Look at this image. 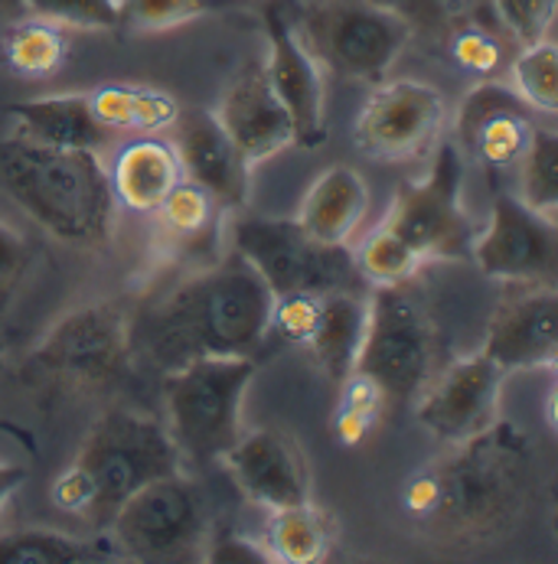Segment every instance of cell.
<instances>
[{
  "label": "cell",
  "instance_id": "6da1fadb",
  "mask_svg": "<svg viewBox=\"0 0 558 564\" xmlns=\"http://www.w3.org/2000/svg\"><path fill=\"white\" fill-rule=\"evenodd\" d=\"M271 304L265 281L229 251L148 307L131 326V346L163 372L203 356H251L271 333Z\"/></svg>",
  "mask_w": 558,
  "mask_h": 564
},
{
  "label": "cell",
  "instance_id": "7a4b0ae2",
  "mask_svg": "<svg viewBox=\"0 0 558 564\" xmlns=\"http://www.w3.org/2000/svg\"><path fill=\"white\" fill-rule=\"evenodd\" d=\"M451 447L444 460L408 480L401 492L405 512L458 539L500 532L519 512L533 477L529 437L513 421L496 417Z\"/></svg>",
  "mask_w": 558,
  "mask_h": 564
},
{
  "label": "cell",
  "instance_id": "3957f363",
  "mask_svg": "<svg viewBox=\"0 0 558 564\" xmlns=\"http://www.w3.org/2000/svg\"><path fill=\"white\" fill-rule=\"evenodd\" d=\"M0 193L60 242L98 248L111 236L118 203L108 163L95 151L7 138L0 141Z\"/></svg>",
  "mask_w": 558,
  "mask_h": 564
},
{
  "label": "cell",
  "instance_id": "277c9868",
  "mask_svg": "<svg viewBox=\"0 0 558 564\" xmlns=\"http://www.w3.org/2000/svg\"><path fill=\"white\" fill-rule=\"evenodd\" d=\"M180 470L183 457L158 417L115 408L88 427L73 464L50 486V499L60 512L105 529L128 496Z\"/></svg>",
  "mask_w": 558,
  "mask_h": 564
},
{
  "label": "cell",
  "instance_id": "5b68a950",
  "mask_svg": "<svg viewBox=\"0 0 558 564\" xmlns=\"http://www.w3.org/2000/svg\"><path fill=\"white\" fill-rule=\"evenodd\" d=\"M167 434L183 460L210 464L242 434V402L255 379L251 356H203L163 372Z\"/></svg>",
  "mask_w": 558,
  "mask_h": 564
},
{
  "label": "cell",
  "instance_id": "8992f818",
  "mask_svg": "<svg viewBox=\"0 0 558 564\" xmlns=\"http://www.w3.org/2000/svg\"><path fill=\"white\" fill-rule=\"evenodd\" d=\"M229 242L233 254H239L275 297L363 288L350 245L318 242L294 219L239 216L229 229Z\"/></svg>",
  "mask_w": 558,
  "mask_h": 564
},
{
  "label": "cell",
  "instance_id": "52a82bcc",
  "mask_svg": "<svg viewBox=\"0 0 558 564\" xmlns=\"http://www.w3.org/2000/svg\"><path fill=\"white\" fill-rule=\"evenodd\" d=\"M408 40L411 23L383 0H320L304 17V43L343 79L383 82Z\"/></svg>",
  "mask_w": 558,
  "mask_h": 564
},
{
  "label": "cell",
  "instance_id": "ba28073f",
  "mask_svg": "<svg viewBox=\"0 0 558 564\" xmlns=\"http://www.w3.org/2000/svg\"><path fill=\"white\" fill-rule=\"evenodd\" d=\"M383 226L425 261L471 258L474 223L464 209V158L454 141H438L428 173L396 189Z\"/></svg>",
  "mask_w": 558,
  "mask_h": 564
},
{
  "label": "cell",
  "instance_id": "9c48e42d",
  "mask_svg": "<svg viewBox=\"0 0 558 564\" xmlns=\"http://www.w3.org/2000/svg\"><path fill=\"white\" fill-rule=\"evenodd\" d=\"M434 333L421 307L401 288H376L366 297V329L353 372L369 376L389 404L415 402L431 379Z\"/></svg>",
  "mask_w": 558,
  "mask_h": 564
},
{
  "label": "cell",
  "instance_id": "30bf717a",
  "mask_svg": "<svg viewBox=\"0 0 558 564\" xmlns=\"http://www.w3.org/2000/svg\"><path fill=\"white\" fill-rule=\"evenodd\" d=\"M121 555L138 562H186L203 555L206 535L200 489L180 474L160 477L128 496L105 525Z\"/></svg>",
  "mask_w": 558,
  "mask_h": 564
},
{
  "label": "cell",
  "instance_id": "8fae6325",
  "mask_svg": "<svg viewBox=\"0 0 558 564\" xmlns=\"http://www.w3.org/2000/svg\"><path fill=\"white\" fill-rule=\"evenodd\" d=\"M448 124L444 95L418 79L376 82L356 121L353 144L369 161L405 163L428 154Z\"/></svg>",
  "mask_w": 558,
  "mask_h": 564
},
{
  "label": "cell",
  "instance_id": "7c38bea8",
  "mask_svg": "<svg viewBox=\"0 0 558 564\" xmlns=\"http://www.w3.org/2000/svg\"><path fill=\"white\" fill-rule=\"evenodd\" d=\"M131 356V323L115 304L69 311L30 352V366L69 386H108L125 376Z\"/></svg>",
  "mask_w": 558,
  "mask_h": 564
},
{
  "label": "cell",
  "instance_id": "4fadbf2b",
  "mask_svg": "<svg viewBox=\"0 0 558 564\" xmlns=\"http://www.w3.org/2000/svg\"><path fill=\"white\" fill-rule=\"evenodd\" d=\"M556 223L509 193L493 199L486 226L474 232L471 258L486 278L539 284L556 271Z\"/></svg>",
  "mask_w": 558,
  "mask_h": 564
},
{
  "label": "cell",
  "instance_id": "5bb4252c",
  "mask_svg": "<svg viewBox=\"0 0 558 564\" xmlns=\"http://www.w3.org/2000/svg\"><path fill=\"white\" fill-rule=\"evenodd\" d=\"M503 379L506 372L490 356H464L425 382L415 399V417L438 441L461 444L500 417Z\"/></svg>",
  "mask_w": 558,
  "mask_h": 564
},
{
  "label": "cell",
  "instance_id": "9a60e30c",
  "mask_svg": "<svg viewBox=\"0 0 558 564\" xmlns=\"http://www.w3.org/2000/svg\"><path fill=\"white\" fill-rule=\"evenodd\" d=\"M506 376L552 366L558 352V294L552 284H516L490 314L480 346Z\"/></svg>",
  "mask_w": 558,
  "mask_h": 564
},
{
  "label": "cell",
  "instance_id": "2e32d148",
  "mask_svg": "<svg viewBox=\"0 0 558 564\" xmlns=\"http://www.w3.org/2000/svg\"><path fill=\"white\" fill-rule=\"evenodd\" d=\"M223 464L242 496L258 509L278 512L311 499L304 451L278 427H258L248 434L242 431L236 444L223 454Z\"/></svg>",
  "mask_w": 558,
  "mask_h": 564
},
{
  "label": "cell",
  "instance_id": "e0dca14e",
  "mask_svg": "<svg viewBox=\"0 0 558 564\" xmlns=\"http://www.w3.org/2000/svg\"><path fill=\"white\" fill-rule=\"evenodd\" d=\"M265 30H268V59L261 63L265 76L294 121L298 144L318 148L326 138V88H323L320 59L304 43L301 30H294V23L278 7L265 10Z\"/></svg>",
  "mask_w": 558,
  "mask_h": 564
},
{
  "label": "cell",
  "instance_id": "ac0fdd59",
  "mask_svg": "<svg viewBox=\"0 0 558 564\" xmlns=\"http://www.w3.org/2000/svg\"><path fill=\"white\" fill-rule=\"evenodd\" d=\"M533 111L513 95L509 85L480 82L454 115V144L490 170L516 166L533 141Z\"/></svg>",
  "mask_w": 558,
  "mask_h": 564
},
{
  "label": "cell",
  "instance_id": "d6986e66",
  "mask_svg": "<svg viewBox=\"0 0 558 564\" xmlns=\"http://www.w3.org/2000/svg\"><path fill=\"white\" fill-rule=\"evenodd\" d=\"M213 115L251 170L298 144L294 121L275 95L261 63L242 69L239 79L229 82Z\"/></svg>",
  "mask_w": 558,
  "mask_h": 564
},
{
  "label": "cell",
  "instance_id": "ffe728a7",
  "mask_svg": "<svg viewBox=\"0 0 558 564\" xmlns=\"http://www.w3.org/2000/svg\"><path fill=\"white\" fill-rule=\"evenodd\" d=\"M167 134L176 151L183 180L203 186L226 213L245 206L251 166L242 161L236 144L229 141L213 111H180Z\"/></svg>",
  "mask_w": 558,
  "mask_h": 564
},
{
  "label": "cell",
  "instance_id": "44dd1931",
  "mask_svg": "<svg viewBox=\"0 0 558 564\" xmlns=\"http://www.w3.org/2000/svg\"><path fill=\"white\" fill-rule=\"evenodd\" d=\"M13 134L20 141L66 148V151H95L101 154L118 138L95 118L88 91H56L26 98L7 108Z\"/></svg>",
  "mask_w": 558,
  "mask_h": 564
},
{
  "label": "cell",
  "instance_id": "7402d4cb",
  "mask_svg": "<svg viewBox=\"0 0 558 564\" xmlns=\"http://www.w3.org/2000/svg\"><path fill=\"white\" fill-rule=\"evenodd\" d=\"M183 180L173 144L163 134H138L125 141L108 163L115 203L135 216H151Z\"/></svg>",
  "mask_w": 558,
  "mask_h": 564
},
{
  "label": "cell",
  "instance_id": "603a6c76",
  "mask_svg": "<svg viewBox=\"0 0 558 564\" xmlns=\"http://www.w3.org/2000/svg\"><path fill=\"white\" fill-rule=\"evenodd\" d=\"M369 213V186L353 166H330L308 186L294 223L323 245H350Z\"/></svg>",
  "mask_w": 558,
  "mask_h": 564
},
{
  "label": "cell",
  "instance_id": "cb8c5ba5",
  "mask_svg": "<svg viewBox=\"0 0 558 564\" xmlns=\"http://www.w3.org/2000/svg\"><path fill=\"white\" fill-rule=\"evenodd\" d=\"M223 206L196 183L180 180L170 196L148 216L154 223V242L176 258H193L219 242Z\"/></svg>",
  "mask_w": 558,
  "mask_h": 564
},
{
  "label": "cell",
  "instance_id": "d4e9b609",
  "mask_svg": "<svg viewBox=\"0 0 558 564\" xmlns=\"http://www.w3.org/2000/svg\"><path fill=\"white\" fill-rule=\"evenodd\" d=\"M95 118L115 138H138V134H167L180 118V101L158 85H135V82H108L88 91Z\"/></svg>",
  "mask_w": 558,
  "mask_h": 564
},
{
  "label": "cell",
  "instance_id": "484cf974",
  "mask_svg": "<svg viewBox=\"0 0 558 564\" xmlns=\"http://www.w3.org/2000/svg\"><path fill=\"white\" fill-rule=\"evenodd\" d=\"M363 329H366V297L360 291L323 294L318 326H314L308 349L314 352L320 372L333 386H340L353 372L356 352L363 343Z\"/></svg>",
  "mask_w": 558,
  "mask_h": 564
},
{
  "label": "cell",
  "instance_id": "4316f807",
  "mask_svg": "<svg viewBox=\"0 0 558 564\" xmlns=\"http://www.w3.org/2000/svg\"><path fill=\"white\" fill-rule=\"evenodd\" d=\"M333 542L330 516L318 509L311 499L301 506H288L271 512L265 525V552L271 562L281 564H318L326 558Z\"/></svg>",
  "mask_w": 558,
  "mask_h": 564
},
{
  "label": "cell",
  "instance_id": "83f0119b",
  "mask_svg": "<svg viewBox=\"0 0 558 564\" xmlns=\"http://www.w3.org/2000/svg\"><path fill=\"white\" fill-rule=\"evenodd\" d=\"M69 40L66 30L40 17H26L3 33V59L13 73L26 79L56 76L66 66Z\"/></svg>",
  "mask_w": 558,
  "mask_h": 564
},
{
  "label": "cell",
  "instance_id": "f1b7e54d",
  "mask_svg": "<svg viewBox=\"0 0 558 564\" xmlns=\"http://www.w3.org/2000/svg\"><path fill=\"white\" fill-rule=\"evenodd\" d=\"M509 88L513 95L536 115L556 118L558 111V50L552 36L519 46L509 63Z\"/></svg>",
  "mask_w": 558,
  "mask_h": 564
},
{
  "label": "cell",
  "instance_id": "f546056e",
  "mask_svg": "<svg viewBox=\"0 0 558 564\" xmlns=\"http://www.w3.org/2000/svg\"><path fill=\"white\" fill-rule=\"evenodd\" d=\"M353 261H356L363 284H369V288H401L428 264L411 245L401 242L399 236L389 232L386 226H379L376 232H369L356 245Z\"/></svg>",
  "mask_w": 558,
  "mask_h": 564
},
{
  "label": "cell",
  "instance_id": "4dcf8cb0",
  "mask_svg": "<svg viewBox=\"0 0 558 564\" xmlns=\"http://www.w3.org/2000/svg\"><path fill=\"white\" fill-rule=\"evenodd\" d=\"M386 392L363 372H350L340 382V402L333 411V434L343 447H360L386 417Z\"/></svg>",
  "mask_w": 558,
  "mask_h": 564
},
{
  "label": "cell",
  "instance_id": "1f68e13d",
  "mask_svg": "<svg viewBox=\"0 0 558 564\" xmlns=\"http://www.w3.org/2000/svg\"><path fill=\"white\" fill-rule=\"evenodd\" d=\"M519 199L539 216H558V134L552 128L536 124L526 154L519 158Z\"/></svg>",
  "mask_w": 558,
  "mask_h": 564
},
{
  "label": "cell",
  "instance_id": "d6a6232c",
  "mask_svg": "<svg viewBox=\"0 0 558 564\" xmlns=\"http://www.w3.org/2000/svg\"><path fill=\"white\" fill-rule=\"evenodd\" d=\"M92 558V545L50 529H23L0 535V564H79Z\"/></svg>",
  "mask_w": 558,
  "mask_h": 564
},
{
  "label": "cell",
  "instance_id": "836d02e7",
  "mask_svg": "<svg viewBox=\"0 0 558 564\" xmlns=\"http://www.w3.org/2000/svg\"><path fill=\"white\" fill-rule=\"evenodd\" d=\"M26 17H40L63 30L108 33L121 30V0H17Z\"/></svg>",
  "mask_w": 558,
  "mask_h": 564
},
{
  "label": "cell",
  "instance_id": "e575fe53",
  "mask_svg": "<svg viewBox=\"0 0 558 564\" xmlns=\"http://www.w3.org/2000/svg\"><path fill=\"white\" fill-rule=\"evenodd\" d=\"M219 0H121V30L167 33L210 13Z\"/></svg>",
  "mask_w": 558,
  "mask_h": 564
},
{
  "label": "cell",
  "instance_id": "d590c367",
  "mask_svg": "<svg viewBox=\"0 0 558 564\" xmlns=\"http://www.w3.org/2000/svg\"><path fill=\"white\" fill-rule=\"evenodd\" d=\"M556 10L558 0H490V13L496 17L500 30L519 46H533L552 36Z\"/></svg>",
  "mask_w": 558,
  "mask_h": 564
},
{
  "label": "cell",
  "instance_id": "8d00e7d4",
  "mask_svg": "<svg viewBox=\"0 0 558 564\" xmlns=\"http://www.w3.org/2000/svg\"><path fill=\"white\" fill-rule=\"evenodd\" d=\"M389 7L399 10L411 30L415 23H421L448 36L471 23H483V13H490V0H396Z\"/></svg>",
  "mask_w": 558,
  "mask_h": 564
},
{
  "label": "cell",
  "instance_id": "74e56055",
  "mask_svg": "<svg viewBox=\"0 0 558 564\" xmlns=\"http://www.w3.org/2000/svg\"><path fill=\"white\" fill-rule=\"evenodd\" d=\"M323 294L298 291V294H281L271 304V329H278L288 343L308 346L314 336V326L320 317Z\"/></svg>",
  "mask_w": 558,
  "mask_h": 564
},
{
  "label": "cell",
  "instance_id": "f35d334b",
  "mask_svg": "<svg viewBox=\"0 0 558 564\" xmlns=\"http://www.w3.org/2000/svg\"><path fill=\"white\" fill-rule=\"evenodd\" d=\"M451 40V56L458 66L471 69V73H480V76H490L503 66V43L500 36L483 26V23H471L458 33L448 36Z\"/></svg>",
  "mask_w": 558,
  "mask_h": 564
},
{
  "label": "cell",
  "instance_id": "ab89813d",
  "mask_svg": "<svg viewBox=\"0 0 558 564\" xmlns=\"http://www.w3.org/2000/svg\"><path fill=\"white\" fill-rule=\"evenodd\" d=\"M26 264H30V248L23 242V236L10 223L0 219V304L10 301V294L26 274Z\"/></svg>",
  "mask_w": 558,
  "mask_h": 564
},
{
  "label": "cell",
  "instance_id": "60d3db41",
  "mask_svg": "<svg viewBox=\"0 0 558 564\" xmlns=\"http://www.w3.org/2000/svg\"><path fill=\"white\" fill-rule=\"evenodd\" d=\"M13 431H17L13 424H3V421H0V519H3V512H7V506L13 502V496L20 492V486L26 484V477H30V464H26L23 457H13V454L3 447V441H7Z\"/></svg>",
  "mask_w": 558,
  "mask_h": 564
},
{
  "label": "cell",
  "instance_id": "b9f144b4",
  "mask_svg": "<svg viewBox=\"0 0 558 564\" xmlns=\"http://www.w3.org/2000/svg\"><path fill=\"white\" fill-rule=\"evenodd\" d=\"M210 558L206 562H223V564H229V562H248V564H261V562H271L268 558V552H265V545H255V542H245V539H219L210 552H206Z\"/></svg>",
  "mask_w": 558,
  "mask_h": 564
},
{
  "label": "cell",
  "instance_id": "7bdbcfd3",
  "mask_svg": "<svg viewBox=\"0 0 558 564\" xmlns=\"http://www.w3.org/2000/svg\"><path fill=\"white\" fill-rule=\"evenodd\" d=\"M3 356H7V343H3V336H0V366H3Z\"/></svg>",
  "mask_w": 558,
  "mask_h": 564
},
{
  "label": "cell",
  "instance_id": "ee69618b",
  "mask_svg": "<svg viewBox=\"0 0 558 564\" xmlns=\"http://www.w3.org/2000/svg\"><path fill=\"white\" fill-rule=\"evenodd\" d=\"M0 3H7V0H0Z\"/></svg>",
  "mask_w": 558,
  "mask_h": 564
}]
</instances>
